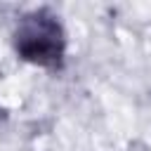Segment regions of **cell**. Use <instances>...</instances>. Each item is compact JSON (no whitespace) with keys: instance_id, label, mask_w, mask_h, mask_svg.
<instances>
[{"instance_id":"cell-1","label":"cell","mask_w":151,"mask_h":151,"mask_svg":"<svg viewBox=\"0 0 151 151\" xmlns=\"http://www.w3.org/2000/svg\"><path fill=\"white\" fill-rule=\"evenodd\" d=\"M14 50L17 54L42 68H61L66 54L64 28L50 9H33L24 14L14 28Z\"/></svg>"}]
</instances>
